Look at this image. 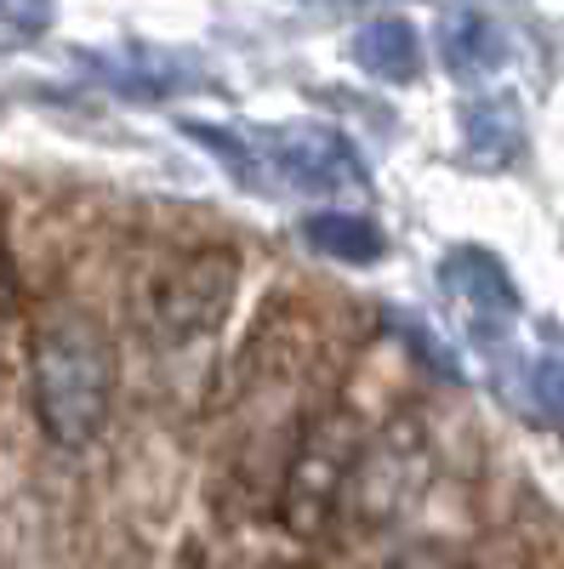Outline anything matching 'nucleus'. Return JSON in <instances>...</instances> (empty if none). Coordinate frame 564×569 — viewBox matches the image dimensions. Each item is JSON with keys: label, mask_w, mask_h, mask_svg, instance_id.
I'll use <instances>...</instances> for the list:
<instances>
[{"label": "nucleus", "mask_w": 564, "mask_h": 569, "mask_svg": "<svg viewBox=\"0 0 564 569\" xmlns=\"http://www.w3.org/2000/svg\"><path fill=\"white\" fill-rule=\"evenodd\" d=\"M115 337L109 325L91 313V308H52L34 337H29V405H34V421L40 433L63 445V450H80L103 433V421L115 410Z\"/></svg>", "instance_id": "nucleus-1"}, {"label": "nucleus", "mask_w": 564, "mask_h": 569, "mask_svg": "<svg viewBox=\"0 0 564 569\" xmlns=\"http://www.w3.org/2000/svg\"><path fill=\"white\" fill-rule=\"evenodd\" d=\"M182 131L211 149L240 182H286L337 194V188L365 182V154L332 126H211V120H182Z\"/></svg>", "instance_id": "nucleus-2"}, {"label": "nucleus", "mask_w": 564, "mask_h": 569, "mask_svg": "<svg viewBox=\"0 0 564 569\" xmlns=\"http://www.w3.org/2000/svg\"><path fill=\"white\" fill-rule=\"evenodd\" d=\"M365 445H359V421L332 410V416H319L291 467H286V485H279V518H286V530L291 536H314L325 530V518H332L348 496V479H354V467H359Z\"/></svg>", "instance_id": "nucleus-3"}, {"label": "nucleus", "mask_w": 564, "mask_h": 569, "mask_svg": "<svg viewBox=\"0 0 564 569\" xmlns=\"http://www.w3.org/2000/svg\"><path fill=\"white\" fill-rule=\"evenodd\" d=\"M234 284H240V257L228 246L188 251L177 268H166L149 297V325L160 348H195L217 337V325L234 302Z\"/></svg>", "instance_id": "nucleus-4"}, {"label": "nucleus", "mask_w": 564, "mask_h": 569, "mask_svg": "<svg viewBox=\"0 0 564 569\" xmlns=\"http://www.w3.org/2000/svg\"><path fill=\"white\" fill-rule=\"evenodd\" d=\"M439 291H445L456 325H462L479 348L507 342V330L520 325V291H513L502 257L485 251V246H456V251H445V257H439Z\"/></svg>", "instance_id": "nucleus-5"}, {"label": "nucleus", "mask_w": 564, "mask_h": 569, "mask_svg": "<svg viewBox=\"0 0 564 569\" xmlns=\"http://www.w3.org/2000/svg\"><path fill=\"white\" fill-rule=\"evenodd\" d=\"M422 472H428V445H422L416 433H388L383 445H370L354 467V479H348V507H359L370 525H383V518H394L410 490L422 485Z\"/></svg>", "instance_id": "nucleus-6"}, {"label": "nucleus", "mask_w": 564, "mask_h": 569, "mask_svg": "<svg viewBox=\"0 0 564 569\" xmlns=\"http://www.w3.org/2000/svg\"><path fill=\"white\" fill-rule=\"evenodd\" d=\"M434 34H439L434 46H439V63L451 80H485L507 63V40H502L496 18L479 7H445Z\"/></svg>", "instance_id": "nucleus-7"}, {"label": "nucleus", "mask_w": 564, "mask_h": 569, "mask_svg": "<svg viewBox=\"0 0 564 569\" xmlns=\"http://www.w3.org/2000/svg\"><path fill=\"white\" fill-rule=\"evenodd\" d=\"M462 149L474 166L502 171L525 154V109L507 98V91H491V98H474L462 109Z\"/></svg>", "instance_id": "nucleus-8"}, {"label": "nucleus", "mask_w": 564, "mask_h": 569, "mask_svg": "<svg viewBox=\"0 0 564 569\" xmlns=\"http://www.w3.org/2000/svg\"><path fill=\"white\" fill-rule=\"evenodd\" d=\"M354 63L388 86H405L422 74V34L399 12H376L354 29Z\"/></svg>", "instance_id": "nucleus-9"}, {"label": "nucleus", "mask_w": 564, "mask_h": 569, "mask_svg": "<svg viewBox=\"0 0 564 569\" xmlns=\"http://www.w3.org/2000/svg\"><path fill=\"white\" fill-rule=\"evenodd\" d=\"M91 63L103 69V80L115 91H137V98H166V91H182V80H195V63L149 52V46H126V52L91 58Z\"/></svg>", "instance_id": "nucleus-10"}, {"label": "nucleus", "mask_w": 564, "mask_h": 569, "mask_svg": "<svg viewBox=\"0 0 564 569\" xmlns=\"http://www.w3.org/2000/svg\"><path fill=\"white\" fill-rule=\"evenodd\" d=\"M303 240L314 246V251H325V257H337V262H376L388 251V240H383V228H376L370 217H359V211H314L308 222H303Z\"/></svg>", "instance_id": "nucleus-11"}, {"label": "nucleus", "mask_w": 564, "mask_h": 569, "mask_svg": "<svg viewBox=\"0 0 564 569\" xmlns=\"http://www.w3.org/2000/svg\"><path fill=\"white\" fill-rule=\"evenodd\" d=\"M531 388H536V405H542L547 427L564 439V348H553L531 365Z\"/></svg>", "instance_id": "nucleus-12"}, {"label": "nucleus", "mask_w": 564, "mask_h": 569, "mask_svg": "<svg viewBox=\"0 0 564 569\" xmlns=\"http://www.w3.org/2000/svg\"><path fill=\"white\" fill-rule=\"evenodd\" d=\"M376 569H456V563H451V552H445V547H434V541H410V547L388 552Z\"/></svg>", "instance_id": "nucleus-13"}, {"label": "nucleus", "mask_w": 564, "mask_h": 569, "mask_svg": "<svg viewBox=\"0 0 564 569\" xmlns=\"http://www.w3.org/2000/svg\"><path fill=\"white\" fill-rule=\"evenodd\" d=\"M23 302V284H18V268H12V251L0 246V325H7Z\"/></svg>", "instance_id": "nucleus-14"}]
</instances>
